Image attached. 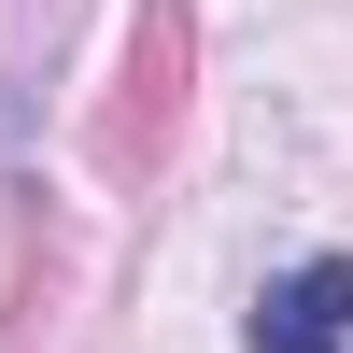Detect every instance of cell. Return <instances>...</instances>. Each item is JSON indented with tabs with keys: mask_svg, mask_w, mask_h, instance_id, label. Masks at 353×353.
Returning <instances> with one entry per match:
<instances>
[{
	"mask_svg": "<svg viewBox=\"0 0 353 353\" xmlns=\"http://www.w3.org/2000/svg\"><path fill=\"white\" fill-rule=\"evenodd\" d=\"M254 353H353V254H311L254 297Z\"/></svg>",
	"mask_w": 353,
	"mask_h": 353,
	"instance_id": "cell-1",
	"label": "cell"
}]
</instances>
